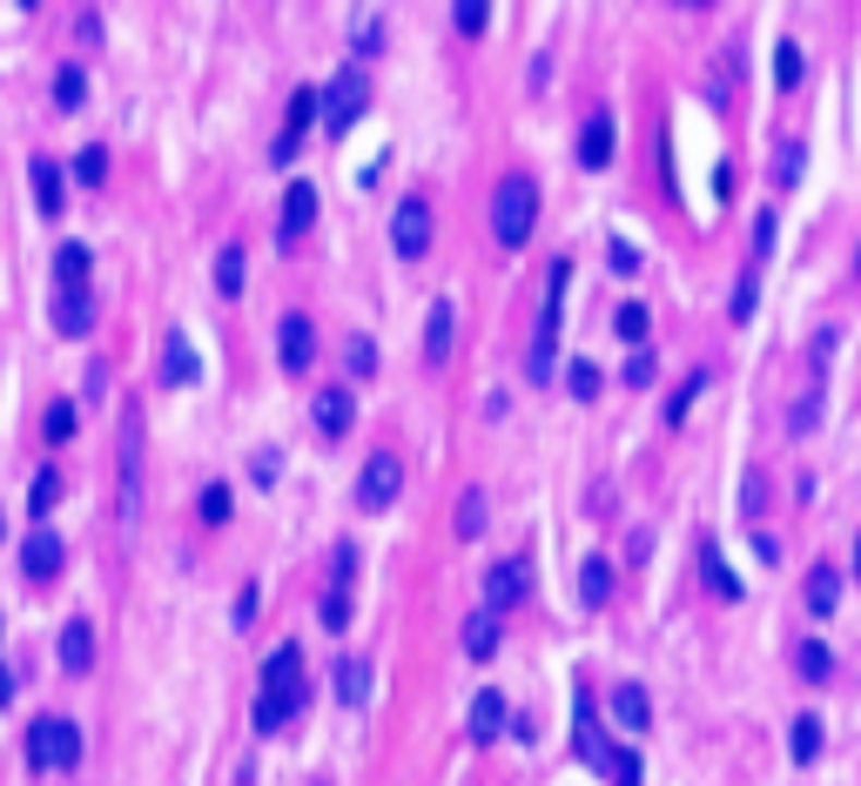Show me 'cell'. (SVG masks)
<instances>
[{
    "mask_svg": "<svg viewBox=\"0 0 861 786\" xmlns=\"http://www.w3.org/2000/svg\"><path fill=\"white\" fill-rule=\"evenodd\" d=\"M761 491H767V478H761V470H748V498H740V504H748V518H761V504H767Z\"/></svg>",
    "mask_w": 861,
    "mask_h": 786,
    "instance_id": "f907efd6",
    "label": "cell"
},
{
    "mask_svg": "<svg viewBox=\"0 0 861 786\" xmlns=\"http://www.w3.org/2000/svg\"><path fill=\"white\" fill-rule=\"evenodd\" d=\"M229 511H237V491H229V484H209V491H203V525H229Z\"/></svg>",
    "mask_w": 861,
    "mask_h": 786,
    "instance_id": "8d00e7d4",
    "label": "cell"
},
{
    "mask_svg": "<svg viewBox=\"0 0 861 786\" xmlns=\"http://www.w3.org/2000/svg\"><path fill=\"white\" fill-rule=\"evenodd\" d=\"M343 618H350V585H330V592H324V625L343 633Z\"/></svg>",
    "mask_w": 861,
    "mask_h": 786,
    "instance_id": "b9f144b4",
    "label": "cell"
},
{
    "mask_svg": "<svg viewBox=\"0 0 861 786\" xmlns=\"http://www.w3.org/2000/svg\"><path fill=\"white\" fill-rule=\"evenodd\" d=\"M350 417H357V404H350L343 383L317 390V430H324V438H350Z\"/></svg>",
    "mask_w": 861,
    "mask_h": 786,
    "instance_id": "e0dca14e",
    "label": "cell"
},
{
    "mask_svg": "<svg viewBox=\"0 0 861 786\" xmlns=\"http://www.w3.org/2000/svg\"><path fill=\"white\" fill-rule=\"evenodd\" d=\"M572 746H579V760L585 766H613V753H619V746H606V733H599V713H593V705H585L579 699V720H572Z\"/></svg>",
    "mask_w": 861,
    "mask_h": 786,
    "instance_id": "30bf717a",
    "label": "cell"
},
{
    "mask_svg": "<svg viewBox=\"0 0 861 786\" xmlns=\"http://www.w3.org/2000/svg\"><path fill=\"white\" fill-rule=\"evenodd\" d=\"M854 277H861V249H854Z\"/></svg>",
    "mask_w": 861,
    "mask_h": 786,
    "instance_id": "680465c9",
    "label": "cell"
},
{
    "mask_svg": "<svg viewBox=\"0 0 861 786\" xmlns=\"http://www.w3.org/2000/svg\"><path fill=\"white\" fill-rule=\"evenodd\" d=\"M788 746H795V766H814V760H821V720H814V713H801V720H795V733H788Z\"/></svg>",
    "mask_w": 861,
    "mask_h": 786,
    "instance_id": "f546056e",
    "label": "cell"
},
{
    "mask_svg": "<svg viewBox=\"0 0 861 786\" xmlns=\"http://www.w3.org/2000/svg\"><path fill=\"white\" fill-rule=\"evenodd\" d=\"M498 733H505V699H498V692H478V699H472V739L492 746Z\"/></svg>",
    "mask_w": 861,
    "mask_h": 786,
    "instance_id": "d4e9b609",
    "label": "cell"
},
{
    "mask_svg": "<svg viewBox=\"0 0 861 786\" xmlns=\"http://www.w3.org/2000/svg\"><path fill=\"white\" fill-rule=\"evenodd\" d=\"M646 323H653L646 303H619V336H626V343H646Z\"/></svg>",
    "mask_w": 861,
    "mask_h": 786,
    "instance_id": "ab89813d",
    "label": "cell"
},
{
    "mask_svg": "<svg viewBox=\"0 0 861 786\" xmlns=\"http://www.w3.org/2000/svg\"><path fill=\"white\" fill-rule=\"evenodd\" d=\"M398 498H404V457L398 451H371L364 478H357V504L364 511H390Z\"/></svg>",
    "mask_w": 861,
    "mask_h": 786,
    "instance_id": "5b68a950",
    "label": "cell"
},
{
    "mask_svg": "<svg viewBox=\"0 0 861 786\" xmlns=\"http://www.w3.org/2000/svg\"><path fill=\"white\" fill-rule=\"evenodd\" d=\"M364 101H371V74H364V67H343L337 82L324 88V128H330V135H343V128L364 114Z\"/></svg>",
    "mask_w": 861,
    "mask_h": 786,
    "instance_id": "8992f818",
    "label": "cell"
},
{
    "mask_svg": "<svg viewBox=\"0 0 861 786\" xmlns=\"http://www.w3.org/2000/svg\"><path fill=\"white\" fill-rule=\"evenodd\" d=\"M458 639H464V652H472V659H492V652H498V618H492L485 605H478V612H464Z\"/></svg>",
    "mask_w": 861,
    "mask_h": 786,
    "instance_id": "ffe728a7",
    "label": "cell"
},
{
    "mask_svg": "<svg viewBox=\"0 0 861 786\" xmlns=\"http://www.w3.org/2000/svg\"><path fill=\"white\" fill-rule=\"evenodd\" d=\"M277 357H283V370L296 377V370H310V357H317V330H310V317H290L277 323Z\"/></svg>",
    "mask_w": 861,
    "mask_h": 786,
    "instance_id": "9c48e42d",
    "label": "cell"
},
{
    "mask_svg": "<svg viewBox=\"0 0 861 786\" xmlns=\"http://www.w3.org/2000/svg\"><path fill=\"white\" fill-rule=\"evenodd\" d=\"M700 572H707V585H714V592H720L727 605L740 599V578L727 572V558H720V544H714V538H700Z\"/></svg>",
    "mask_w": 861,
    "mask_h": 786,
    "instance_id": "cb8c5ba5",
    "label": "cell"
},
{
    "mask_svg": "<svg viewBox=\"0 0 861 786\" xmlns=\"http://www.w3.org/2000/svg\"><path fill=\"white\" fill-rule=\"evenodd\" d=\"M693 390H707V377H693L687 390H674V404H667V423H680V417H687V404H693Z\"/></svg>",
    "mask_w": 861,
    "mask_h": 786,
    "instance_id": "c3c4849f",
    "label": "cell"
},
{
    "mask_svg": "<svg viewBox=\"0 0 861 786\" xmlns=\"http://www.w3.org/2000/svg\"><path fill=\"white\" fill-rule=\"evenodd\" d=\"M290 713H303V652L277 646L263 659V686H256V733H283Z\"/></svg>",
    "mask_w": 861,
    "mask_h": 786,
    "instance_id": "6da1fadb",
    "label": "cell"
},
{
    "mask_svg": "<svg viewBox=\"0 0 861 786\" xmlns=\"http://www.w3.org/2000/svg\"><path fill=\"white\" fill-rule=\"evenodd\" d=\"M579 599H585V605H606V599H613V565H606V558H585V565H579Z\"/></svg>",
    "mask_w": 861,
    "mask_h": 786,
    "instance_id": "4316f807",
    "label": "cell"
},
{
    "mask_svg": "<svg viewBox=\"0 0 861 786\" xmlns=\"http://www.w3.org/2000/svg\"><path fill=\"white\" fill-rule=\"evenodd\" d=\"M733 317H740V323L754 317V277H740V290H733Z\"/></svg>",
    "mask_w": 861,
    "mask_h": 786,
    "instance_id": "816d5d0a",
    "label": "cell"
},
{
    "mask_svg": "<svg viewBox=\"0 0 861 786\" xmlns=\"http://www.w3.org/2000/svg\"><path fill=\"white\" fill-rule=\"evenodd\" d=\"M88 269H95V256H88L82 243H61V249H54V277H61V290H88Z\"/></svg>",
    "mask_w": 861,
    "mask_h": 786,
    "instance_id": "603a6c76",
    "label": "cell"
},
{
    "mask_svg": "<svg viewBox=\"0 0 861 786\" xmlns=\"http://www.w3.org/2000/svg\"><path fill=\"white\" fill-rule=\"evenodd\" d=\"M532 222H538V182L532 175H505L492 188V235L505 249H519V243H532Z\"/></svg>",
    "mask_w": 861,
    "mask_h": 786,
    "instance_id": "7a4b0ae2",
    "label": "cell"
},
{
    "mask_svg": "<svg viewBox=\"0 0 861 786\" xmlns=\"http://www.w3.org/2000/svg\"><path fill=\"white\" fill-rule=\"evenodd\" d=\"M566 390H572L579 404H593V397H599V364H593V357H572V364H566Z\"/></svg>",
    "mask_w": 861,
    "mask_h": 786,
    "instance_id": "4dcf8cb0",
    "label": "cell"
},
{
    "mask_svg": "<svg viewBox=\"0 0 861 786\" xmlns=\"http://www.w3.org/2000/svg\"><path fill=\"white\" fill-rule=\"evenodd\" d=\"M74 438V404H48V444H68Z\"/></svg>",
    "mask_w": 861,
    "mask_h": 786,
    "instance_id": "ee69618b",
    "label": "cell"
},
{
    "mask_svg": "<svg viewBox=\"0 0 861 786\" xmlns=\"http://www.w3.org/2000/svg\"><path fill=\"white\" fill-rule=\"evenodd\" d=\"M337 699L343 705H364L371 699V659H357V652L337 659Z\"/></svg>",
    "mask_w": 861,
    "mask_h": 786,
    "instance_id": "d6986e66",
    "label": "cell"
},
{
    "mask_svg": "<svg viewBox=\"0 0 861 786\" xmlns=\"http://www.w3.org/2000/svg\"><path fill=\"white\" fill-rule=\"evenodd\" d=\"M854 578H861V538H854Z\"/></svg>",
    "mask_w": 861,
    "mask_h": 786,
    "instance_id": "6f0895ef",
    "label": "cell"
},
{
    "mask_svg": "<svg viewBox=\"0 0 861 786\" xmlns=\"http://www.w3.org/2000/svg\"><path fill=\"white\" fill-rule=\"evenodd\" d=\"M774 82H780V88H795V82H801V48H795V41H780V48H774Z\"/></svg>",
    "mask_w": 861,
    "mask_h": 786,
    "instance_id": "f35d334b",
    "label": "cell"
},
{
    "mask_svg": "<svg viewBox=\"0 0 861 786\" xmlns=\"http://www.w3.org/2000/svg\"><path fill=\"white\" fill-rule=\"evenodd\" d=\"M61 665H68V673H88V665H95V633H88V618H68V625H61Z\"/></svg>",
    "mask_w": 861,
    "mask_h": 786,
    "instance_id": "ac0fdd59",
    "label": "cell"
},
{
    "mask_svg": "<svg viewBox=\"0 0 861 786\" xmlns=\"http://www.w3.org/2000/svg\"><path fill=\"white\" fill-rule=\"evenodd\" d=\"M606 262H613V269H640V249H633V243H619V235H613V249H606Z\"/></svg>",
    "mask_w": 861,
    "mask_h": 786,
    "instance_id": "681fc988",
    "label": "cell"
},
{
    "mask_svg": "<svg viewBox=\"0 0 861 786\" xmlns=\"http://www.w3.org/2000/svg\"><path fill=\"white\" fill-rule=\"evenodd\" d=\"M566 283H572V262H566V256H553V269H545V317H538L532 357H525L532 383H545V377H553V349H559V303H566Z\"/></svg>",
    "mask_w": 861,
    "mask_h": 786,
    "instance_id": "3957f363",
    "label": "cell"
},
{
    "mask_svg": "<svg viewBox=\"0 0 861 786\" xmlns=\"http://www.w3.org/2000/svg\"><path fill=\"white\" fill-rule=\"evenodd\" d=\"M317 222V188L310 182H290L283 188V249H296V235Z\"/></svg>",
    "mask_w": 861,
    "mask_h": 786,
    "instance_id": "5bb4252c",
    "label": "cell"
},
{
    "mask_svg": "<svg viewBox=\"0 0 861 786\" xmlns=\"http://www.w3.org/2000/svg\"><path fill=\"white\" fill-rule=\"evenodd\" d=\"M451 357V303H430V323H424V364H445Z\"/></svg>",
    "mask_w": 861,
    "mask_h": 786,
    "instance_id": "484cf974",
    "label": "cell"
},
{
    "mask_svg": "<svg viewBox=\"0 0 861 786\" xmlns=\"http://www.w3.org/2000/svg\"><path fill=\"white\" fill-rule=\"evenodd\" d=\"M324 114V95H310V88H296L290 95V128H283V142H303L310 135V122Z\"/></svg>",
    "mask_w": 861,
    "mask_h": 786,
    "instance_id": "f1b7e54d",
    "label": "cell"
},
{
    "mask_svg": "<svg viewBox=\"0 0 861 786\" xmlns=\"http://www.w3.org/2000/svg\"><path fill=\"white\" fill-rule=\"evenodd\" d=\"M774 249V216H754V256Z\"/></svg>",
    "mask_w": 861,
    "mask_h": 786,
    "instance_id": "db71d44e",
    "label": "cell"
},
{
    "mask_svg": "<svg viewBox=\"0 0 861 786\" xmlns=\"http://www.w3.org/2000/svg\"><path fill=\"white\" fill-rule=\"evenodd\" d=\"M451 21H458L464 34H485V21H492V8H485V0H458V8H451Z\"/></svg>",
    "mask_w": 861,
    "mask_h": 786,
    "instance_id": "7bdbcfd3",
    "label": "cell"
},
{
    "mask_svg": "<svg viewBox=\"0 0 861 786\" xmlns=\"http://www.w3.org/2000/svg\"><path fill=\"white\" fill-rule=\"evenodd\" d=\"M135 491H142V451H135V430H129V451H122V518H135Z\"/></svg>",
    "mask_w": 861,
    "mask_h": 786,
    "instance_id": "1f68e13d",
    "label": "cell"
},
{
    "mask_svg": "<svg viewBox=\"0 0 861 786\" xmlns=\"http://www.w3.org/2000/svg\"><path fill=\"white\" fill-rule=\"evenodd\" d=\"M390 249H398L404 262H417L430 249V202L424 195H404L398 202V216H390Z\"/></svg>",
    "mask_w": 861,
    "mask_h": 786,
    "instance_id": "ba28073f",
    "label": "cell"
},
{
    "mask_svg": "<svg viewBox=\"0 0 861 786\" xmlns=\"http://www.w3.org/2000/svg\"><path fill=\"white\" fill-rule=\"evenodd\" d=\"M350 370H357V377L377 370V343H371V336H350Z\"/></svg>",
    "mask_w": 861,
    "mask_h": 786,
    "instance_id": "bcb514c9",
    "label": "cell"
},
{
    "mask_svg": "<svg viewBox=\"0 0 861 786\" xmlns=\"http://www.w3.org/2000/svg\"><path fill=\"white\" fill-rule=\"evenodd\" d=\"M256 618V585H243V599H237V625H250Z\"/></svg>",
    "mask_w": 861,
    "mask_h": 786,
    "instance_id": "11a10c76",
    "label": "cell"
},
{
    "mask_svg": "<svg viewBox=\"0 0 861 786\" xmlns=\"http://www.w3.org/2000/svg\"><path fill=\"white\" fill-rule=\"evenodd\" d=\"M841 592H848V578H841L835 565H814V572H808V585H801V605H808L814 618H835Z\"/></svg>",
    "mask_w": 861,
    "mask_h": 786,
    "instance_id": "8fae6325",
    "label": "cell"
},
{
    "mask_svg": "<svg viewBox=\"0 0 861 786\" xmlns=\"http://www.w3.org/2000/svg\"><path fill=\"white\" fill-rule=\"evenodd\" d=\"M74 175H82L88 188H101V182H108V148H82V162H74Z\"/></svg>",
    "mask_w": 861,
    "mask_h": 786,
    "instance_id": "60d3db41",
    "label": "cell"
},
{
    "mask_svg": "<svg viewBox=\"0 0 861 786\" xmlns=\"http://www.w3.org/2000/svg\"><path fill=\"white\" fill-rule=\"evenodd\" d=\"M801 162H808V148H801V142H788V148L774 155V182H780V188H795V182H801Z\"/></svg>",
    "mask_w": 861,
    "mask_h": 786,
    "instance_id": "74e56055",
    "label": "cell"
},
{
    "mask_svg": "<svg viewBox=\"0 0 861 786\" xmlns=\"http://www.w3.org/2000/svg\"><path fill=\"white\" fill-rule=\"evenodd\" d=\"M814 404H821V390H808V397L795 404V417H788V430H808V423H814Z\"/></svg>",
    "mask_w": 861,
    "mask_h": 786,
    "instance_id": "f5cc1de1",
    "label": "cell"
},
{
    "mask_svg": "<svg viewBox=\"0 0 861 786\" xmlns=\"http://www.w3.org/2000/svg\"><path fill=\"white\" fill-rule=\"evenodd\" d=\"M525 599H532V565L498 558V565L485 572V612H492V618H505V612L525 605Z\"/></svg>",
    "mask_w": 861,
    "mask_h": 786,
    "instance_id": "52a82bcc",
    "label": "cell"
},
{
    "mask_svg": "<svg viewBox=\"0 0 861 786\" xmlns=\"http://www.w3.org/2000/svg\"><path fill=\"white\" fill-rule=\"evenodd\" d=\"M27 766H82V726L74 720H34L27 726Z\"/></svg>",
    "mask_w": 861,
    "mask_h": 786,
    "instance_id": "277c9868",
    "label": "cell"
},
{
    "mask_svg": "<svg viewBox=\"0 0 861 786\" xmlns=\"http://www.w3.org/2000/svg\"><path fill=\"white\" fill-rule=\"evenodd\" d=\"M82 101H88V74H82V67H61V74H54V108L74 114Z\"/></svg>",
    "mask_w": 861,
    "mask_h": 786,
    "instance_id": "d6a6232c",
    "label": "cell"
},
{
    "mask_svg": "<svg viewBox=\"0 0 861 786\" xmlns=\"http://www.w3.org/2000/svg\"><path fill=\"white\" fill-rule=\"evenodd\" d=\"M54 330L61 336H88L95 330V296L88 290H61L54 296Z\"/></svg>",
    "mask_w": 861,
    "mask_h": 786,
    "instance_id": "2e32d148",
    "label": "cell"
},
{
    "mask_svg": "<svg viewBox=\"0 0 861 786\" xmlns=\"http://www.w3.org/2000/svg\"><path fill=\"white\" fill-rule=\"evenodd\" d=\"M243 283H250L243 243H222V249H216V290H222V296H243Z\"/></svg>",
    "mask_w": 861,
    "mask_h": 786,
    "instance_id": "44dd1931",
    "label": "cell"
},
{
    "mask_svg": "<svg viewBox=\"0 0 861 786\" xmlns=\"http://www.w3.org/2000/svg\"><path fill=\"white\" fill-rule=\"evenodd\" d=\"M27 175H34V202H41V216L54 222V216H61V169H54V162H34Z\"/></svg>",
    "mask_w": 861,
    "mask_h": 786,
    "instance_id": "83f0119b",
    "label": "cell"
},
{
    "mask_svg": "<svg viewBox=\"0 0 861 786\" xmlns=\"http://www.w3.org/2000/svg\"><path fill=\"white\" fill-rule=\"evenodd\" d=\"M795 659H801V679H808V686H821V679H828V673H835V652H828V646H821V639H808V646H801Z\"/></svg>",
    "mask_w": 861,
    "mask_h": 786,
    "instance_id": "836d02e7",
    "label": "cell"
},
{
    "mask_svg": "<svg viewBox=\"0 0 861 786\" xmlns=\"http://www.w3.org/2000/svg\"><path fill=\"white\" fill-rule=\"evenodd\" d=\"M195 377H203V364H195L189 336H182V330H169V336H162V383H169V390H189Z\"/></svg>",
    "mask_w": 861,
    "mask_h": 786,
    "instance_id": "4fadbf2b",
    "label": "cell"
},
{
    "mask_svg": "<svg viewBox=\"0 0 861 786\" xmlns=\"http://www.w3.org/2000/svg\"><path fill=\"white\" fill-rule=\"evenodd\" d=\"M54 504H61V470H41V478H34V498H27V511H34V518H48Z\"/></svg>",
    "mask_w": 861,
    "mask_h": 786,
    "instance_id": "e575fe53",
    "label": "cell"
},
{
    "mask_svg": "<svg viewBox=\"0 0 861 786\" xmlns=\"http://www.w3.org/2000/svg\"><path fill=\"white\" fill-rule=\"evenodd\" d=\"M61 558H68V544H61L54 531H34V538H27V552H21V572H27L34 585H48V578L61 572Z\"/></svg>",
    "mask_w": 861,
    "mask_h": 786,
    "instance_id": "7c38bea8",
    "label": "cell"
},
{
    "mask_svg": "<svg viewBox=\"0 0 861 786\" xmlns=\"http://www.w3.org/2000/svg\"><path fill=\"white\" fill-rule=\"evenodd\" d=\"M14 699V673H8V665H0V705H8Z\"/></svg>",
    "mask_w": 861,
    "mask_h": 786,
    "instance_id": "9f6ffc18",
    "label": "cell"
},
{
    "mask_svg": "<svg viewBox=\"0 0 861 786\" xmlns=\"http://www.w3.org/2000/svg\"><path fill=\"white\" fill-rule=\"evenodd\" d=\"M626 383H633V390L653 383V357H646V349H633V364H626Z\"/></svg>",
    "mask_w": 861,
    "mask_h": 786,
    "instance_id": "7dc6e473",
    "label": "cell"
},
{
    "mask_svg": "<svg viewBox=\"0 0 861 786\" xmlns=\"http://www.w3.org/2000/svg\"><path fill=\"white\" fill-rule=\"evenodd\" d=\"M579 162H585V169H606V162H613V122H606V114H593V122H585Z\"/></svg>",
    "mask_w": 861,
    "mask_h": 786,
    "instance_id": "7402d4cb",
    "label": "cell"
},
{
    "mask_svg": "<svg viewBox=\"0 0 861 786\" xmlns=\"http://www.w3.org/2000/svg\"><path fill=\"white\" fill-rule=\"evenodd\" d=\"M606 779H613V786H640V753H613Z\"/></svg>",
    "mask_w": 861,
    "mask_h": 786,
    "instance_id": "f6af8a7d",
    "label": "cell"
},
{
    "mask_svg": "<svg viewBox=\"0 0 861 786\" xmlns=\"http://www.w3.org/2000/svg\"><path fill=\"white\" fill-rule=\"evenodd\" d=\"M485 531V491H464L458 498V538H478Z\"/></svg>",
    "mask_w": 861,
    "mask_h": 786,
    "instance_id": "d590c367",
    "label": "cell"
},
{
    "mask_svg": "<svg viewBox=\"0 0 861 786\" xmlns=\"http://www.w3.org/2000/svg\"><path fill=\"white\" fill-rule=\"evenodd\" d=\"M613 713H619L626 733H646V726H653V699H646V686H640V679H619V686H613Z\"/></svg>",
    "mask_w": 861,
    "mask_h": 786,
    "instance_id": "9a60e30c",
    "label": "cell"
}]
</instances>
